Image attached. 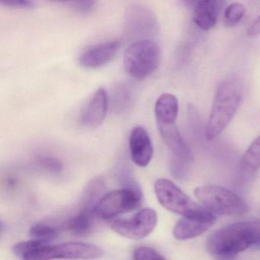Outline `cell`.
I'll return each instance as SVG.
<instances>
[{
  "label": "cell",
  "instance_id": "ba28073f",
  "mask_svg": "<svg viewBox=\"0 0 260 260\" xmlns=\"http://www.w3.org/2000/svg\"><path fill=\"white\" fill-rule=\"evenodd\" d=\"M157 223V214L154 210L145 208L129 218L114 219L110 226L115 233L131 240H141L150 235Z\"/></svg>",
  "mask_w": 260,
  "mask_h": 260
},
{
  "label": "cell",
  "instance_id": "8992f818",
  "mask_svg": "<svg viewBox=\"0 0 260 260\" xmlns=\"http://www.w3.org/2000/svg\"><path fill=\"white\" fill-rule=\"evenodd\" d=\"M160 49L152 40L135 42L124 54L126 72L137 80H144L157 69L160 61Z\"/></svg>",
  "mask_w": 260,
  "mask_h": 260
},
{
  "label": "cell",
  "instance_id": "9a60e30c",
  "mask_svg": "<svg viewBox=\"0 0 260 260\" xmlns=\"http://www.w3.org/2000/svg\"><path fill=\"white\" fill-rule=\"evenodd\" d=\"M179 113V102L173 94L164 93L156 100L155 116L156 124H174Z\"/></svg>",
  "mask_w": 260,
  "mask_h": 260
},
{
  "label": "cell",
  "instance_id": "30bf717a",
  "mask_svg": "<svg viewBox=\"0 0 260 260\" xmlns=\"http://www.w3.org/2000/svg\"><path fill=\"white\" fill-rule=\"evenodd\" d=\"M118 40L109 41L88 48L79 58V63L86 68H97L105 66L113 60L121 48Z\"/></svg>",
  "mask_w": 260,
  "mask_h": 260
},
{
  "label": "cell",
  "instance_id": "5bb4252c",
  "mask_svg": "<svg viewBox=\"0 0 260 260\" xmlns=\"http://www.w3.org/2000/svg\"><path fill=\"white\" fill-rule=\"evenodd\" d=\"M214 223V221L208 220L182 217L175 225L173 236L179 240H190L206 232Z\"/></svg>",
  "mask_w": 260,
  "mask_h": 260
},
{
  "label": "cell",
  "instance_id": "d6986e66",
  "mask_svg": "<svg viewBox=\"0 0 260 260\" xmlns=\"http://www.w3.org/2000/svg\"><path fill=\"white\" fill-rule=\"evenodd\" d=\"M243 169L255 171L260 168V135L250 144L241 159Z\"/></svg>",
  "mask_w": 260,
  "mask_h": 260
},
{
  "label": "cell",
  "instance_id": "ffe728a7",
  "mask_svg": "<svg viewBox=\"0 0 260 260\" xmlns=\"http://www.w3.org/2000/svg\"><path fill=\"white\" fill-rule=\"evenodd\" d=\"M58 229L46 224L39 223L33 225L29 230V236L31 240H37L42 243H48L55 240L59 236Z\"/></svg>",
  "mask_w": 260,
  "mask_h": 260
},
{
  "label": "cell",
  "instance_id": "7402d4cb",
  "mask_svg": "<svg viewBox=\"0 0 260 260\" xmlns=\"http://www.w3.org/2000/svg\"><path fill=\"white\" fill-rule=\"evenodd\" d=\"M134 260H166V258L153 248L141 246L134 252Z\"/></svg>",
  "mask_w": 260,
  "mask_h": 260
},
{
  "label": "cell",
  "instance_id": "5b68a950",
  "mask_svg": "<svg viewBox=\"0 0 260 260\" xmlns=\"http://www.w3.org/2000/svg\"><path fill=\"white\" fill-rule=\"evenodd\" d=\"M194 196L213 214L242 216L249 211L247 204L234 191L219 185H204L194 191Z\"/></svg>",
  "mask_w": 260,
  "mask_h": 260
},
{
  "label": "cell",
  "instance_id": "603a6c76",
  "mask_svg": "<svg viewBox=\"0 0 260 260\" xmlns=\"http://www.w3.org/2000/svg\"><path fill=\"white\" fill-rule=\"evenodd\" d=\"M39 167L51 173H60L63 170V164L57 158L50 156H41L37 158Z\"/></svg>",
  "mask_w": 260,
  "mask_h": 260
},
{
  "label": "cell",
  "instance_id": "7a4b0ae2",
  "mask_svg": "<svg viewBox=\"0 0 260 260\" xmlns=\"http://www.w3.org/2000/svg\"><path fill=\"white\" fill-rule=\"evenodd\" d=\"M12 251L23 260H92L104 254L101 248L91 243L68 242L52 246L35 240L16 243Z\"/></svg>",
  "mask_w": 260,
  "mask_h": 260
},
{
  "label": "cell",
  "instance_id": "44dd1931",
  "mask_svg": "<svg viewBox=\"0 0 260 260\" xmlns=\"http://www.w3.org/2000/svg\"><path fill=\"white\" fill-rule=\"evenodd\" d=\"M246 8L240 3H233L225 9L223 13V23L226 27L235 26L243 19Z\"/></svg>",
  "mask_w": 260,
  "mask_h": 260
},
{
  "label": "cell",
  "instance_id": "8fae6325",
  "mask_svg": "<svg viewBox=\"0 0 260 260\" xmlns=\"http://www.w3.org/2000/svg\"><path fill=\"white\" fill-rule=\"evenodd\" d=\"M109 96L103 88L97 89L80 115V123L86 127H97L103 122L109 109Z\"/></svg>",
  "mask_w": 260,
  "mask_h": 260
},
{
  "label": "cell",
  "instance_id": "cb8c5ba5",
  "mask_svg": "<svg viewBox=\"0 0 260 260\" xmlns=\"http://www.w3.org/2000/svg\"><path fill=\"white\" fill-rule=\"evenodd\" d=\"M67 4L69 5L74 11L86 14L93 10L96 3L95 1H75V2L67 3Z\"/></svg>",
  "mask_w": 260,
  "mask_h": 260
},
{
  "label": "cell",
  "instance_id": "ac0fdd59",
  "mask_svg": "<svg viewBox=\"0 0 260 260\" xmlns=\"http://www.w3.org/2000/svg\"><path fill=\"white\" fill-rule=\"evenodd\" d=\"M105 189V183L100 178L92 179L86 188L83 197V208L84 209L93 210L100 199L102 192Z\"/></svg>",
  "mask_w": 260,
  "mask_h": 260
},
{
  "label": "cell",
  "instance_id": "3957f363",
  "mask_svg": "<svg viewBox=\"0 0 260 260\" xmlns=\"http://www.w3.org/2000/svg\"><path fill=\"white\" fill-rule=\"evenodd\" d=\"M243 86L240 79L230 76L219 84L209 118L205 126V138L213 141L231 123L241 105Z\"/></svg>",
  "mask_w": 260,
  "mask_h": 260
},
{
  "label": "cell",
  "instance_id": "9c48e42d",
  "mask_svg": "<svg viewBox=\"0 0 260 260\" xmlns=\"http://www.w3.org/2000/svg\"><path fill=\"white\" fill-rule=\"evenodd\" d=\"M124 27L127 36L136 42L151 40L156 31V22L153 13L142 4L129 6L124 15Z\"/></svg>",
  "mask_w": 260,
  "mask_h": 260
},
{
  "label": "cell",
  "instance_id": "4fadbf2b",
  "mask_svg": "<svg viewBox=\"0 0 260 260\" xmlns=\"http://www.w3.org/2000/svg\"><path fill=\"white\" fill-rule=\"evenodd\" d=\"M223 5V2L220 0L199 1L193 12V22L204 31L212 29L217 25Z\"/></svg>",
  "mask_w": 260,
  "mask_h": 260
},
{
  "label": "cell",
  "instance_id": "2e32d148",
  "mask_svg": "<svg viewBox=\"0 0 260 260\" xmlns=\"http://www.w3.org/2000/svg\"><path fill=\"white\" fill-rule=\"evenodd\" d=\"M95 214L93 210L83 209L65 223V229L74 235L83 236L89 234L94 226Z\"/></svg>",
  "mask_w": 260,
  "mask_h": 260
},
{
  "label": "cell",
  "instance_id": "6da1fadb",
  "mask_svg": "<svg viewBox=\"0 0 260 260\" xmlns=\"http://www.w3.org/2000/svg\"><path fill=\"white\" fill-rule=\"evenodd\" d=\"M260 243V220L236 222L215 231L206 243L208 252L218 260H231Z\"/></svg>",
  "mask_w": 260,
  "mask_h": 260
},
{
  "label": "cell",
  "instance_id": "277c9868",
  "mask_svg": "<svg viewBox=\"0 0 260 260\" xmlns=\"http://www.w3.org/2000/svg\"><path fill=\"white\" fill-rule=\"evenodd\" d=\"M154 191L158 202L167 211L183 217L215 222L214 214L194 202L172 181L158 179L155 182Z\"/></svg>",
  "mask_w": 260,
  "mask_h": 260
},
{
  "label": "cell",
  "instance_id": "e0dca14e",
  "mask_svg": "<svg viewBox=\"0 0 260 260\" xmlns=\"http://www.w3.org/2000/svg\"><path fill=\"white\" fill-rule=\"evenodd\" d=\"M133 93L132 89L126 84L116 86L113 91L112 97V104L113 110L118 113H121L128 109L132 105Z\"/></svg>",
  "mask_w": 260,
  "mask_h": 260
},
{
  "label": "cell",
  "instance_id": "52a82bcc",
  "mask_svg": "<svg viewBox=\"0 0 260 260\" xmlns=\"http://www.w3.org/2000/svg\"><path fill=\"white\" fill-rule=\"evenodd\" d=\"M142 191L122 188L106 193L94 206L93 213L99 218L110 220L139 208Z\"/></svg>",
  "mask_w": 260,
  "mask_h": 260
},
{
  "label": "cell",
  "instance_id": "484cf974",
  "mask_svg": "<svg viewBox=\"0 0 260 260\" xmlns=\"http://www.w3.org/2000/svg\"><path fill=\"white\" fill-rule=\"evenodd\" d=\"M247 35L250 37H255L260 35V16L250 25L249 29L247 30Z\"/></svg>",
  "mask_w": 260,
  "mask_h": 260
},
{
  "label": "cell",
  "instance_id": "d4e9b609",
  "mask_svg": "<svg viewBox=\"0 0 260 260\" xmlns=\"http://www.w3.org/2000/svg\"><path fill=\"white\" fill-rule=\"evenodd\" d=\"M1 5L7 7H11L15 9H25L30 10L36 7V4L34 1H28V0H10V1H4L0 3Z\"/></svg>",
  "mask_w": 260,
  "mask_h": 260
},
{
  "label": "cell",
  "instance_id": "7c38bea8",
  "mask_svg": "<svg viewBox=\"0 0 260 260\" xmlns=\"http://www.w3.org/2000/svg\"><path fill=\"white\" fill-rule=\"evenodd\" d=\"M132 161L138 167H145L153 156V145L147 131L141 126L134 127L129 136Z\"/></svg>",
  "mask_w": 260,
  "mask_h": 260
}]
</instances>
